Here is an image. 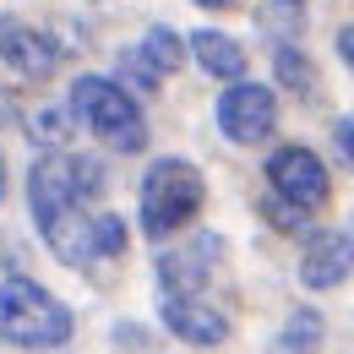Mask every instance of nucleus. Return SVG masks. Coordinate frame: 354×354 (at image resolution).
<instances>
[{
  "instance_id": "obj_1",
  "label": "nucleus",
  "mask_w": 354,
  "mask_h": 354,
  "mask_svg": "<svg viewBox=\"0 0 354 354\" xmlns=\"http://www.w3.org/2000/svg\"><path fill=\"white\" fill-rule=\"evenodd\" d=\"M207 202V180L191 158H153L142 175V234L164 240L202 213Z\"/></svg>"
},
{
  "instance_id": "obj_2",
  "label": "nucleus",
  "mask_w": 354,
  "mask_h": 354,
  "mask_svg": "<svg viewBox=\"0 0 354 354\" xmlns=\"http://www.w3.org/2000/svg\"><path fill=\"white\" fill-rule=\"evenodd\" d=\"M71 115L115 153H142L147 147V120L136 109V93H126L115 77H77L71 82Z\"/></svg>"
},
{
  "instance_id": "obj_3",
  "label": "nucleus",
  "mask_w": 354,
  "mask_h": 354,
  "mask_svg": "<svg viewBox=\"0 0 354 354\" xmlns=\"http://www.w3.org/2000/svg\"><path fill=\"white\" fill-rule=\"evenodd\" d=\"M0 338L17 349H60L71 338V310L33 278L0 283Z\"/></svg>"
},
{
  "instance_id": "obj_4",
  "label": "nucleus",
  "mask_w": 354,
  "mask_h": 354,
  "mask_svg": "<svg viewBox=\"0 0 354 354\" xmlns=\"http://www.w3.org/2000/svg\"><path fill=\"white\" fill-rule=\"evenodd\" d=\"M272 126H278V98H272V88H262V82H229L218 98V131L234 142V147H257V142H267L272 136Z\"/></svg>"
},
{
  "instance_id": "obj_5",
  "label": "nucleus",
  "mask_w": 354,
  "mask_h": 354,
  "mask_svg": "<svg viewBox=\"0 0 354 354\" xmlns=\"http://www.w3.org/2000/svg\"><path fill=\"white\" fill-rule=\"evenodd\" d=\"M267 185H272L283 202L316 213V207L327 202V191H333V175H327V164H322L310 147L289 142V147H278V153L267 158Z\"/></svg>"
},
{
  "instance_id": "obj_6",
  "label": "nucleus",
  "mask_w": 354,
  "mask_h": 354,
  "mask_svg": "<svg viewBox=\"0 0 354 354\" xmlns=\"http://www.w3.org/2000/svg\"><path fill=\"white\" fill-rule=\"evenodd\" d=\"M28 207H33V223H39V229H44L49 218H60L66 207H82L77 180H71V153H66V147L33 158V169H28Z\"/></svg>"
},
{
  "instance_id": "obj_7",
  "label": "nucleus",
  "mask_w": 354,
  "mask_h": 354,
  "mask_svg": "<svg viewBox=\"0 0 354 354\" xmlns=\"http://www.w3.org/2000/svg\"><path fill=\"white\" fill-rule=\"evenodd\" d=\"M158 316H164V327L175 333L180 344H196V349H218L229 338V316L213 310L207 300H196V295H164Z\"/></svg>"
},
{
  "instance_id": "obj_8",
  "label": "nucleus",
  "mask_w": 354,
  "mask_h": 354,
  "mask_svg": "<svg viewBox=\"0 0 354 354\" xmlns=\"http://www.w3.org/2000/svg\"><path fill=\"white\" fill-rule=\"evenodd\" d=\"M0 60L22 82H44V77H55V66H60V49H55V39H44L28 22H0Z\"/></svg>"
},
{
  "instance_id": "obj_9",
  "label": "nucleus",
  "mask_w": 354,
  "mask_h": 354,
  "mask_svg": "<svg viewBox=\"0 0 354 354\" xmlns=\"http://www.w3.org/2000/svg\"><path fill=\"white\" fill-rule=\"evenodd\" d=\"M213 257H218V234H196L191 245H175L158 257V289L164 295H202L207 272H213Z\"/></svg>"
},
{
  "instance_id": "obj_10",
  "label": "nucleus",
  "mask_w": 354,
  "mask_h": 354,
  "mask_svg": "<svg viewBox=\"0 0 354 354\" xmlns=\"http://www.w3.org/2000/svg\"><path fill=\"white\" fill-rule=\"evenodd\" d=\"M354 267V245L338 234V229H322V234H306V251H300V283L306 289H338Z\"/></svg>"
},
{
  "instance_id": "obj_11",
  "label": "nucleus",
  "mask_w": 354,
  "mask_h": 354,
  "mask_svg": "<svg viewBox=\"0 0 354 354\" xmlns=\"http://www.w3.org/2000/svg\"><path fill=\"white\" fill-rule=\"evenodd\" d=\"M191 55H196V66H202L207 77H218V82H240V77H245V49H240V39H229L218 28H196V33H191Z\"/></svg>"
},
{
  "instance_id": "obj_12",
  "label": "nucleus",
  "mask_w": 354,
  "mask_h": 354,
  "mask_svg": "<svg viewBox=\"0 0 354 354\" xmlns=\"http://www.w3.org/2000/svg\"><path fill=\"white\" fill-rule=\"evenodd\" d=\"M44 240H49V251H55L60 262H71V267L98 257V251H93V213H82V207H66L60 218H49Z\"/></svg>"
},
{
  "instance_id": "obj_13",
  "label": "nucleus",
  "mask_w": 354,
  "mask_h": 354,
  "mask_svg": "<svg viewBox=\"0 0 354 354\" xmlns=\"http://www.w3.org/2000/svg\"><path fill=\"white\" fill-rule=\"evenodd\" d=\"M136 55H142L158 77H175L180 66H185V39H180L175 28H147L142 44H136Z\"/></svg>"
},
{
  "instance_id": "obj_14",
  "label": "nucleus",
  "mask_w": 354,
  "mask_h": 354,
  "mask_svg": "<svg viewBox=\"0 0 354 354\" xmlns=\"http://www.w3.org/2000/svg\"><path fill=\"white\" fill-rule=\"evenodd\" d=\"M272 77L283 82V93H295V98H310V93H316L310 55H300V49H289V44H278V55H272Z\"/></svg>"
},
{
  "instance_id": "obj_15",
  "label": "nucleus",
  "mask_w": 354,
  "mask_h": 354,
  "mask_svg": "<svg viewBox=\"0 0 354 354\" xmlns=\"http://www.w3.org/2000/svg\"><path fill=\"white\" fill-rule=\"evenodd\" d=\"M71 104H49V109H39L33 120H28V136L44 147V153H55V147H66V136H71Z\"/></svg>"
},
{
  "instance_id": "obj_16",
  "label": "nucleus",
  "mask_w": 354,
  "mask_h": 354,
  "mask_svg": "<svg viewBox=\"0 0 354 354\" xmlns=\"http://www.w3.org/2000/svg\"><path fill=\"white\" fill-rule=\"evenodd\" d=\"M322 316L316 310H295L289 322H283V354H316V344H322Z\"/></svg>"
},
{
  "instance_id": "obj_17",
  "label": "nucleus",
  "mask_w": 354,
  "mask_h": 354,
  "mask_svg": "<svg viewBox=\"0 0 354 354\" xmlns=\"http://www.w3.org/2000/svg\"><path fill=\"white\" fill-rule=\"evenodd\" d=\"M71 180H77V196H82V202H98L104 185H109L104 158H93V153H71Z\"/></svg>"
},
{
  "instance_id": "obj_18",
  "label": "nucleus",
  "mask_w": 354,
  "mask_h": 354,
  "mask_svg": "<svg viewBox=\"0 0 354 354\" xmlns=\"http://www.w3.org/2000/svg\"><path fill=\"white\" fill-rule=\"evenodd\" d=\"M93 251L98 257H126V223L115 213H93Z\"/></svg>"
},
{
  "instance_id": "obj_19",
  "label": "nucleus",
  "mask_w": 354,
  "mask_h": 354,
  "mask_svg": "<svg viewBox=\"0 0 354 354\" xmlns=\"http://www.w3.org/2000/svg\"><path fill=\"white\" fill-rule=\"evenodd\" d=\"M158 82H164V77H158V71H153L136 49H126V55H120V88H126V93H153Z\"/></svg>"
},
{
  "instance_id": "obj_20",
  "label": "nucleus",
  "mask_w": 354,
  "mask_h": 354,
  "mask_svg": "<svg viewBox=\"0 0 354 354\" xmlns=\"http://www.w3.org/2000/svg\"><path fill=\"white\" fill-rule=\"evenodd\" d=\"M262 218L272 229H283V234H295V229H306V207H295V202H283L278 191H267L262 196Z\"/></svg>"
},
{
  "instance_id": "obj_21",
  "label": "nucleus",
  "mask_w": 354,
  "mask_h": 354,
  "mask_svg": "<svg viewBox=\"0 0 354 354\" xmlns=\"http://www.w3.org/2000/svg\"><path fill=\"white\" fill-rule=\"evenodd\" d=\"M17 115H22V109H17V93L0 88V126H17Z\"/></svg>"
},
{
  "instance_id": "obj_22",
  "label": "nucleus",
  "mask_w": 354,
  "mask_h": 354,
  "mask_svg": "<svg viewBox=\"0 0 354 354\" xmlns=\"http://www.w3.org/2000/svg\"><path fill=\"white\" fill-rule=\"evenodd\" d=\"M338 142H344V158L354 164V120H338Z\"/></svg>"
},
{
  "instance_id": "obj_23",
  "label": "nucleus",
  "mask_w": 354,
  "mask_h": 354,
  "mask_svg": "<svg viewBox=\"0 0 354 354\" xmlns=\"http://www.w3.org/2000/svg\"><path fill=\"white\" fill-rule=\"evenodd\" d=\"M338 55L354 66V22H349V28H338Z\"/></svg>"
},
{
  "instance_id": "obj_24",
  "label": "nucleus",
  "mask_w": 354,
  "mask_h": 354,
  "mask_svg": "<svg viewBox=\"0 0 354 354\" xmlns=\"http://www.w3.org/2000/svg\"><path fill=\"white\" fill-rule=\"evenodd\" d=\"M196 6H202V11H234L240 0H196Z\"/></svg>"
},
{
  "instance_id": "obj_25",
  "label": "nucleus",
  "mask_w": 354,
  "mask_h": 354,
  "mask_svg": "<svg viewBox=\"0 0 354 354\" xmlns=\"http://www.w3.org/2000/svg\"><path fill=\"white\" fill-rule=\"evenodd\" d=\"M11 191V164H6V153H0V196Z\"/></svg>"
}]
</instances>
